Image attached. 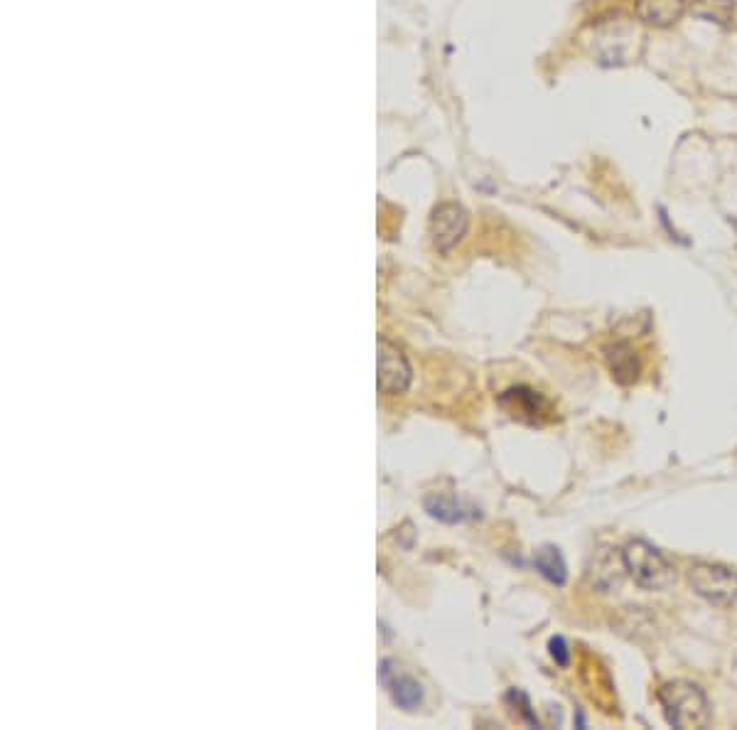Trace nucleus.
<instances>
[{
    "label": "nucleus",
    "instance_id": "nucleus-2",
    "mask_svg": "<svg viewBox=\"0 0 737 730\" xmlns=\"http://www.w3.org/2000/svg\"><path fill=\"white\" fill-rule=\"evenodd\" d=\"M624 566H627V576L642 590H666L676 581V571L666 556L661 554L656 546L649 541H629L622 549Z\"/></svg>",
    "mask_w": 737,
    "mask_h": 730
},
{
    "label": "nucleus",
    "instance_id": "nucleus-14",
    "mask_svg": "<svg viewBox=\"0 0 737 730\" xmlns=\"http://www.w3.org/2000/svg\"><path fill=\"white\" fill-rule=\"evenodd\" d=\"M507 701H509V703H514V708H519L521 718H524V721H526V723H529V726H534V728H541V721H539V716H536V711H534V708H531V701H529V696H526V694H524V691H519V689H511V691H509V694H507Z\"/></svg>",
    "mask_w": 737,
    "mask_h": 730
},
{
    "label": "nucleus",
    "instance_id": "nucleus-6",
    "mask_svg": "<svg viewBox=\"0 0 737 730\" xmlns=\"http://www.w3.org/2000/svg\"><path fill=\"white\" fill-rule=\"evenodd\" d=\"M499 406L524 423H543L551 416V404L529 386H511L499 396Z\"/></svg>",
    "mask_w": 737,
    "mask_h": 730
},
{
    "label": "nucleus",
    "instance_id": "nucleus-9",
    "mask_svg": "<svg viewBox=\"0 0 737 730\" xmlns=\"http://www.w3.org/2000/svg\"><path fill=\"white\" fill-rule=\"evenodd\" d=\"M605 362H607V369H610L612 379L622 386L634 384V381L639 379V372H642V364H639L637 352H634V347L624 340L610 342V345L605 347Z\"/></svg>",
    "mask_w": 737,
    "mask_h": 730
},
{
    "label": "nucleus",
    "instance_id": "nucleus-15",
    "mask_svg": "<svg viewBox=\"0 0 737 730\" xmlns=\"http://www.w3.org/2000/svg\"><path fill=\"white\" fill-rule=\"evenodd\" d=\"M548 652H551L553 662H556L558 667H568V664H570L568 642L563 640L561 635H556V637H551V640H548Z\"/></svg>",
    "mask_w": 737,
    "mask_h": 730
},
{
    "label": "nucleus",
    "instance_id": "nucleus-3",
    "mask_svg": "<svg viewBox=\"0 0 737 730\" xmlns=\"http://www.w3.org/2000/svg\"><path fill=\"white\" fill-rule=\"evenodd\" d=\"M693 593L715 608H730L737 603V571L720 563H696L688 571Z\"/></svg>",
    "mask_w": 737,
    "mask_h": 730
},
{
    "label": "nucleus",
    "instance_id": "nucleus-1",
    "mask_svg": "<svg viewBox=\"0 0 737 730\" xmlns=\"http://www.w3.org/2000/svg\"><path fill=\"white\" fill-rule=\"evenodd\" d=\"M659 703L669 726L679 730H701L710 723L706 691L691 681H669L659 689Z\"/></svg>",
    "mask_w": 737,
    "mask_h": 730
},
{
    "label": "nucleus",
    "instance_id": "nucleus-13",
    "mask_svg": "<svg viewBox=\"0 0 737 730\" xmlns=\"http://www.w3.org/2000/svg\"><path fill=\"white\" fill-rule=\"evenodd\" d=\"M691 13L698 20L728 28L735 18V0H691Z\"/></svg>",
    "mask_w": 737,
    "mask_h": 730
},
{
    "label": "nucleus",
    "instance_id": "nucleus-4",
    "mask_svg": "<svg viewBox=\"0 0 737 730\" xmlns=\"http://www.w3.org/2000/svg\"><path fill=\"white\" fill-rule=\"evenodd\" d=\"M467 229H470V214L457 202H443L433 209V219H430V236L440 254L453 251L462 239H465Z\"/></svg>",
    "mask_w": 737,
    "mask_h": 730
},
{
    "label": "nucleus",
    "instance_id": "nucleus-10",
    "mask_svg": "<svg viewBox=\"0 0 737 730\" xmlns=\"http://www.w3.org/2000/svg\"><path fill=\"white\" fill-rule=\"evenodd\" d=\"M688 0H637L634 5V13L637 20H642L644 25H652V28H671L674 23H679L686 13Z\"/></svg>",
    "mask_w": 737,
    "mask_h": 730
},
{
    "label": "nucleus",
    "instance_id": "nucleus-8",
    "mask_svg": "<svg viewBox=\"0 0 737 730\" xmlns=\"http://www.w3.org/2000/svg\"><path fill=\"white\" fill-rule=\"evenodd\" d=\"M423 509L428 512V517L438 519L443 524H465L480 519V509L472 507V504L462 502L457 495H445V492H430L423 499Z\"/></svg>",
    "mask_w": 737,
    "mask_h": 730
},
{
    "label": "nucleus",
    "instance_id": "nucleus-11",
    "mask_svg": "<svg viewBox=\"0 0 737 730\" xmlns=\"http://www.w3.org/2000/svg\"><path fill=\"white\" fill-rule=\"evenodd\" d=\"M624 576H627V566H624L622 551L605 549L595 558L593 583L600 593H612V590L620 588Z\"/></svg>",
    "mask_w": 737,
    "mask_h": 730
},
{
    "label": "nucleus",
    "instance_id": "nucleus-5",
    "mask_svg": "<svg viewBox=\"0 0 737 730\" xmlns=\"http://www.w3.org/2000/svg\"><path fill=\"white\" fill-rule=\"evenodd\" d=\"M413 372H411V364H408L406 354L401 350H396L391 342L381 340L379 342V391L386 396H396L403 394V391L411 386Z\"/></svg>",
    "mask_w": 737,
    "mask_h": 730
},
{
    "label": "nucleus",
    "instance_id": "nucleus-12",
    "mask_svg": "<svg viewBox=\"0 0 737 730\" xmlns=\"http://www.w3.org/2000/svg\"><path fill=\"white\" fill-rule=\"evenodd\" d=\"M534 568L553 585H566L568 568L556 546H541L534 554Z\"/></svg>",
    "mask_w": 737,
    "mask_h": 730
},
{
    "label": "nucleus",
    "instance_id": "nucleus-7",
    "mask_svg": "<svg viewBox=\"0 0 737 730\" xmlns=\"http://www.w3.org/2000/svg\"><path fill=\"white\" fill-rule=\"evenodd\" d=\"M379 681L386 691H389L391 701L403 711H416L423 703V686L418 684L413 676L401 674L396 669L394 659H384L379 664Z\"/></svg>",
    "mask_w": 737,
    "mask_h": 730
}]
</instances>
